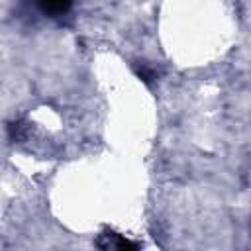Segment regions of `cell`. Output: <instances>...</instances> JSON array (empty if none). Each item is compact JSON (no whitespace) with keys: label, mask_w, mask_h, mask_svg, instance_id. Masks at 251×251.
I'll return each instance as SVG.
<instances>
[{"label":"cell","mask_w":251,"mask_h":251,"mask_svg":"<svg viewBox=\"0 0 251 251\" xmlns=\"http://www.w3.org/2000/svg\"><path fill=\"white\" fill-rule=\"evenodd\" d=\"M96 245L100 249H137V243L126 239L124 235H120L116 231H104V233H100V237L96 239Z\"/></svg>","instance_id":"cell-1"},{"label":"cell","mask_w":251,"mask_h":251,"mask_svg":"<svg viewBox=\"0 0 251 251\" xmlns=\"http://www.w3.org/2000/svg\"><path fill=\"white\" fill-rule=\"evenodd\" d=\"M33 2L43 14L49 16H63L73 6V0H33Z\"/></svg>","instance_id":"cell-2"},{"label":"cell","mask_w":251,"mask_h":251,"mask_svg":"<svg viewBox=\"0 0 251 251\" xmlns=\"http://www.w3.org/2000/svg\"><path fill=\"white\" fill-rule=\"evenodd\" d=\"M8 135H10L12 141H20V139H24V137H25V124H24L22 120H18V122H10V124H8Z\"/></svg>","instance_id":"cell-3"},{"label":"cell","mask_w":251,"mask_h":251,"mask_svg":"<svg viewBox=\"0 0 251 251\" xmlns=\"http://www.w3.org/2000/svg\"><path fill=\"white\" fill-rule=\"evenodd\" d=\"M135 73H137V76H139L143 82H147V84L155 78V71H153V69H149V67H147V65H143V63L135 67Z\"/></svg>","instance_id":"cell-4"}]
</instances>
